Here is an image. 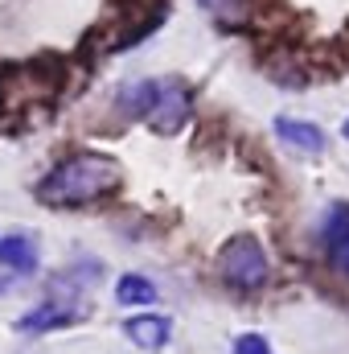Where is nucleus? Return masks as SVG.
Listing matches in <instances>:
<instances>
[{"label": "nucleus", "mask_w": 349, "mask_h": 354, "mask_svg": "<svg viewBox=\"0 0 349 354\" xmlns=\"http://www.w3.org/2000/svg\"><path fill=\"white\" fill-rule=\"evenodd\" d=\"M115 301L119 305H152V301H161V292H157V284L148 276L128 272V276L115 280Z\"/></svg>", "instance_id": "10"}, {"label": "nucleus", "mask_w": 349, "mask_h": 354, "mask_svg": "<svg viewBox=\"0 0 349 354\" xmlns=\"http://www.w3.org/2000/svg\"><path fill=\"white\" fill-rule=\"evenodd\" d=\"M341 136H346V140H349V120H346V124H341Z\"/></svg>", "instance_id": "13"}, {"label": "nucleus", "mask_w": 349, "mask_h": 354, "mask_svg": "<svg viewBox=\"0 0 349 354\" xmlns=\"http://www.w3.org/2000/svg\"><path fill=\"white\" fill-rule=\"evenodd\" d=\"M275 136L283 140V145H292L296 153H321L325 149V132L317 128V124H308V120H292V115H279L275 120Z\"/></svg>", "instance_id": "8"}, {"label": "nucleus", "mask_w": 349, "mask_h": 354, "mask_svg": "<svg viewBox=\"0 0 349 354\" xmlns=\"http://www.w3.org/2000/svg\"><path fill=\"white\" fill-rule=\"evenodd\" d=\"M4 288H8V276H0V292H4Z\"/></svg>", "instance_id": "14"}, {"label": "nucleus", "mask_w": 349, "mask_h": 354, "mask_svg": "<svg viewBox=\"0 0 349 354\" xmlns=\"http://www.w3.org/2000/svg\"><path fill=\"white\" fill-rule=\"evenodd\" d=\"M218 276L226 288L235 292H259L271 276V260H267V248H263L255 235H235L222 243L218 252Z\"/></svg>", "instance_id": "2"}, {"label": "nucleus", "mask_w": 349, "mask_h": 354, "mask_svg": "<svg viewBox=\"0 0 349 354\" xmlns=\"http://www.w3.org/2000/svg\"><path fill=\"white\" fill-rule=\"evenodd\" d=\"M123 338L140 351H165L169 338H173V322L161 317V313H140V317L123 322Z\"/></svg>", "instance_id": "7"}, {"label": "nucleus", "mask_w": 349, "mask_h": 354, "mask_svg": "<svg viewBox=\"0 0 349 354\" xmlns=\"http://www.w3.org/2000/svg\"><path fill=\"white\" fill-rule=\"evenodd\" d=\"M325 256H329L333 272L349 276V206L346 202L329 206V214H325Z\"/></svg>", "instance_id": "6"}, {"label": "nucleus", "mask_w": 349, "mask_h": 354, "mask_svg": "<svg viewBox=\"0 0 349 354\" xmlns=\"http://www.w3.org/2000/svg\"><path fill=\"white\" fill-rule=\"evenodd\" d=\"M0 268L8 276H33L41 268V248L29 231H8L0 239Z\"/></svg>", "instance_id": "5"}, {"label": "nucleus", "mask_w": 349, "mask_h": 354, "mask_svg": "<svg viewBox=\"0 0 349 354\" xmlns=\"http://www.w3.org/2000/svg\"><path fill=\"white\" fill-rule=\"evenodd\" d=\"M193 115V91L185 87L181 79H157V95H152V107H148V128L161 132V136H177Z\"/></svg>", "instance_id": "3"}, {"label": "nucleus", "mask_w": 349, "mask_h": 354, "mask_svg": "<svg viewBox=\"0 0 349 354\" xmlns=\"http://www.w3.org/2000/svg\"><path fill=\"white\" fill-rule=\"evenodd\" d=\"M115 185H119V165L111 157L74 153L37 181V198L46 206H87V202L107 198Z\"/></svg>", "instance_id": "1"}, {"label": "nucleus", "mask_w": 349, "mask_h": 354, "mask_svg": "<svg viewBox=\"0 0 349 354\" xmlns=\"http://www.w3.org/2000/svg\"><path fill=\"white\" fill-rule=\"evenodd\" d=\"M152 95H157V79H144V83H132V87L119 91L115 107H119L123 120H144L148 107H152Z\"/></svg>", "instance_id": "9"}, {"label": "nucleus", "mask_w": 349, "mask_h": 354, "mask_svg": "<svg viewBox=\"0 0 349 354\" xmlns=\"http://www.w3.org/2000/svg\"><path fill=\"white\" fill-rule=\"evenodd\" d=\"M235 354H275V351H271V342L263 334H239L235 338Z\"/></svg>", "instance_id": "12"}, {"label": "nucleus", "mask_w": 349, "mask_h": 354, "mask_svg": "<svg viewBox=\"0 0 349 354\" xmlns=\"http://www.w3.org/2000/svg\"><path fill=\"white\" fill-rule=\"evenodd\" d=\"M79 317H83L79 305H70L66 297H50V301L33 305V309L17 322V330H21V334H50V330H62V326H70V322H79Z\"/></svg>", "instance_id": "4"}, {"label": "nucleus", "mask_w": 349, "mask_h": 354, "mask_svg": "<svg viewBox=\"0 0 349 354\" xmlns=\"http://www.w3.org/2000/svg\"><path fill=\"white\" fill-rule=\"evenodd\" d=\"M197 4L226 29H243L251 21V0H197Z\"/></svg>", "instance_id": "11"}]
</instances>
